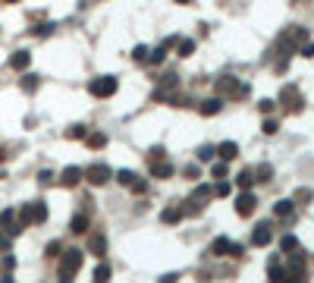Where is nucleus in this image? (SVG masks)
I'll list each match as a JSON object with an SVG mask.
<instances>
[{
    "label": "nucleus",
    "instance_id": "f257e3e1",
    "mask_svg": "<svg viewBox=\"0 0 314 283\" xmlns=\"http://www.w3.org/2000/svg\"><path fill=\"white\" fill-rule=\"evenodd\" d=\"M79 268H82V252H79V249H69V252L63 255V261H60V280H69Z\"/></svg>",
    "mask_w": 314,
    "mask_h": 283
},
{
    "label": "nucleus",
    "instance_id": "f03ea898",
    "mask_svg": "<svg viewBox=\"0 0 314 283\" xmlns=\"http://www.w3.org/2000/svg\"><path fill=\"white\" fill-rule=\"evenodd\" d=\"M44 217H47V208H44L41 201H32V204H25L22 211H19V220H22L25 226H28V223H41Z\"/></svg>",
    "mask_w": 314,
    "mask_h": 283
},
{
    "label": "nucleus",
    "instance_id": "7ed1b4c3",
    "mask_svg": "<svg viewBox=\"0 0 314 283\" xmlns=\"http://www.w3.org/2000/svg\"><path fill=\"white\" fill-rule=\"evenodd\" d=\"M113 91H117V79H110V75H104V79H95V82H91V94H98V98H110Z\"/></svg>",
    "mask_w": 314,
    "mask_h": 283
},
{
    "label": "nucleus",
    "instance_id": "20e7f679",
    "mask_svg": "<svg viewBox=\"0 0 314 283\" xmlns=\"http://www.w3.org/2000/svg\"><path fill=\"white\" fill-rule=\"evenodd\" d=\"M88 179L95 183V186H104V183L110 179V170H107L104 164H95V167H88Z\"/></svg>",
    "mask_w": 314,
    "mask_h": 283
},
{
    "label": "nucleus",
    "instance_id": "39448f33",
    "mask_svg": "<svg viewBox=\"0 0 314 283\" xmlns=\"http://www.w3.org/2000/svg\"><path fill=\"white\" fill-rule=\"evenodd\" d=\"M273 239V230H270V223H261L258 226V233L251 236V245H267Z\"/></svg>",
    "mask_w": 314,
    "mask_h": 283
},
{
    "label": "nucleus",
    "instance_id": "423d86ee",
    "mask_svg": "<svg viewBox=\"0 0 314 283\" xmlns=\"http://www.w3.org/2000/svg\"><path fill=\"white\" fill-rule=\"evenodd\" d=\"M254 204H258V201H254V195H248V192H245V195H239V208H236V211L242 214V217H248V214L254 211Z\"/></svg>",
    "mask_w": 314,
    "mask_h": 283
},
{
    "label": "nucleus",
    "instance_id": "0eeeda50",
    "mask_svg": "<svg viewBox=\"0 0 314 283\" xmlns=\"http://www.w3.org/2000/svg\"><path fill=\"white\" fill-rule=\"evenodd\" d=\"M82 176H85V173H82L79 167H66V170H63V183H66V186H76Z\"/></svg>",
    "mask_w": 314,
    "mask_h": 283
},
{
    "label": "nucleus",
    "instance_id": "6e6552de",
    "mask_svg": "<svg viewBox=\"0 0 314 283\" xmlns=\"http://www.w3.org/2000/svg\"><path fill=\"white\" fill-rule=\"evenodd\" d=\"M170 173H173V167L163 164L160 158H154V164H151V176H170Z\"/></svg>",
    "mask_w": 314,
    "mask_h": 283
},
{
    "label": "nucleus",
    "instance_id": "1a4fd4ad",
    "mask_svg": "<svg viewBox=\"0 0 314 283\" xmlns=\"http://www.w3.org/2000/svg\"><path fill=\"white\" fill-rule=\"evenodd\" d=\"M28 60H32V57H28L25 50H16V54H13V60H10V66H13V69H25V66H28Z\"/></svg>",
    "mask_w": 314,
    "mask_h": 283
},
{
    "label": "nucleus",
    "instance_id": "9d476101",
    "mask_svg": "<svg viewBox=\"0 0 314 283\" xmlns=\"http://www.w3.org/2000/svg\"><path fill=\"white\" fill-rule=\"evenodd\" d=\"M211 252H214V255H223V252H233V242H230L226 236H220V239H217V242L211 245Z\"/></svg>",
    "mask_w": 314,
    "mask_h": 283
},
{
    "label": "nucleus",
    "instance_id": "9b49d317",
    "mask_svg": "<svg viewBox=\"0 0 314 283\" xmlns=\"http://www.w3.org/2000/svg\"><path fill=\"white\" fill-rule=\"evenodd\" d=\"M239 155V148H236V142H223V145H220V158H223V161H233Z\"/></svg>",
    "mask_w": 314,
    "mask_h": 283
},
{
    "label": "nucleus",
    "instance_id": "f8f14e48",
    "mask_svg": "<svg viewBox=\"0 0 314 283\" xmlns=\"http://www.w3.org/2000/svg\"><path fill=\"white\" fill-rule=\"evenodd\" d=\"M85 226H88V217H85V214L72 217V233H85Z\"/></svg>",
    "mask_w": 314,
    "mask_h": 283
},
{
    "label": "nucleus",
    "instance_id": "ddd939ff",
    "mask_svg": "<svg viewBox=\"0 0 314 283\" xmlns=\"http://www.w3.org/2000/svg\"><path fill=\"white\" fill-rule=\"evenodd\" d=\"M254 179H258V176H254V170H242V173H239V186H242V189H248Z\"/></svg>",
    "mask_w": 314,
    "mask_h": 283
},
{
    "label": "nucleus",
    "instance_id": "4468645a",
    "mask_svg": "<svg viewBox=\"0 0 314 283\" xmlns=\"http://www.w3.org/2000/svg\"><path fill=\"white\" fill-rule=\"evenodd\" d=\"M273 214L289 217V214H292V201H280V204H273Z\"/></svg>",
    "mask_w": 314,
    "mask_h": 283
},
{
    "label": "nucleus",
    "instance_id": "2eb2a0df",
    "mask_svg": "<svg viewBox=\"0 0 314 283\" xmlns=\"http://www.w3.org/2000/svg\"><path fill=\"white\" fill-rule=\"evenodd\" d=\"M182 211H176V208H170V211H163V223H179Z\"/></svg>",
    "mask_w": 314,
    "mask_h": 283
},
{
    "label": "nucleus",
    "instance_id": "dca6fc26",
    "mask_svg": "<svg viewBox=\"0 0 314 283\" xmlns=\"http://www.w3.org/2000/svg\"><path fill=\"white\" fill-rule=\"evenodd\" d=\"M135 179H138V176L132 173V170H120V183H123V186H132Z\"/></svg>",
    "mask_w": 314,
    "mask_h": 283
},
{
    "label": "nucleus",
    "instance_id": "f3484780",
    "mask_svg": "<svg viewBox=\"0 0 314 283\" xmlns=\"http://www.w3.org/2000/svg\"><path fill=\"white\" fill-rule=\"evenodd\" d=\"M220 110V101L214 98V101H205V107H201V113H208V117H211V113H217Z\"/></svg>",
    "mask_w": 314,
    "mask_h": 283
},
{
    "label": "nucleus",
    "instance_id": "a211bd4d",
    "mask_svg": "<svg viewBox=\"0 0 314 283\" xmlns=\"http://www.w3.org/2000/svg\"><path fill=\"white\" fill-rule=\"evenodd\" d=\"M192 50H195V41H179V54L182 57H189Z\"/></svg>",
    "mask_w": 314,
    "mask_h": 283
},
{
    "label": "nucleus",
    "instance_id": "6ab92c4d",
    "mask_svg": "<svg viewBox=\"0 0 314 283\" xmlns=\"http://www.w3.org/2000/svg\"><path fill=\"white\" fill-rule=\"evenodd\" d=\"M95 277H98V280H107V277H110V268H107V264H98V268H95Z\"/></svg>",
    "mask_w": 314,
    "mask_h": 283
},
{
    "label": "nucleus",
    "instance_id": "aec40b11",
    "mask_svg": "<svg viewBox=\"0 0 314 283\" xmlns=\"http://www.w3.org/2000/svg\"><path fill=\"white\" fill-rule=\"evenodd\" d=\"M104 236H91V249H95V252H104Z\"/></svg>",
    "mask_w": 314,
    "mask_h": 283
},
{
    "label": "nucleus",
    "instance_id": "412c9836",
    "mask_svg": "<svg viewBox=\"0 0 314 283\" xmlns=\"http://www.w3.org/2000/svg\"><path fill=\"white\" fill-rule=\"evenodd\" d=\"M163 57H167V50H163V47H157V50L151 54V63H163Z\"/></svg>",
    "mask_w": 314,
    "mask_h": 283
},
{
    "label": "nucleus",
    "instance_id": "4be33fe9",
    "mask_svg": "<svg viewBox=\"0 0 314 283\" xmlns=\"http://www.w3.org/2000/svg\"><path fill=\"white\" fill-rule=\"evenodd\" d=\"M35 85H38V82H35V75H25V79H22V88H25V91H35Z\"/></svg>",
    "mask_w": 314,
    "mask_h": 283
},
{
    "label": "nucleus",
    "instance_id": "5701e85b",
    "mask_svg": "<svg viewBox=\"0 0 314 283\" xmlns=\"http://www.w3.org/2000/svg\"><path fill=\"white\" fill-rule=\"evenodd\" d=\"M104 142H107L104 136H91V139H88V145H91V148H104Z\"/></svg>",
    "mask_w": 314,
    "mask_h": 283
},
{
    "label": "nucleus",
    "instance_id": "b1692460",
    "mask_svg": "<svg viewBox=\"0 0 314 283\" xmlns=\"http://www.w3.org/2000/svg\"><path fill=\"white\" fill-rule=\"evenodd\" d=\"M85 136V126H72L69 129V139H82Z\"/></svg>",
    "mask_w": 314,
    "mask_h": 283
},
{
    "label": "nucleus",
    "instance_id": "393cba45",
    "mask_svg": "<svg viewBox=\"0 0 314 283\" xmlns=\"http://www.w3.org/2000/svg\"><path fill=\"white\" fill-rule=\"evenodd\" d=\"M276 129H280V123H276V120H267V123H264V132H270V136H273Z\"/></svg>",
    "mask_w": 314,
    "mask_h": 283
},
{
    "label": "nucleus",
    "instance_id": "a878e982",
    "mask_svg": "<svg viewBox=\"0 0 314 283\" xmlns=\"http://www.w3.org/2000/svg\"><path fill=\"white\" fill-rule=\"evenodd\" d=\"M283 249H286V252L295 249V236H286V239H283Z\"/></svg>",
    "mask_w": 314,
    "mask_h": 283
},
{
    "label": "nucleus",
    "instance_id": "bb28decb",
    "mask_svg": "<svg viewBox=\"0 0 314 283\" xmlns=\"http://www.w3.org/2000/svg\"><path fill=\"white\" fill-rule=\"evenodd\" d=\"M211 155H214V148H201V151H198L201 161H211Z\"/></svg>",
    "mask_w": 314,
    "mask_h": 283
},
{
    "label": "nucleus",
    "instance_id": "cd10ccee",
    "mask_svg": "<svg viewBox=\"0 0 314 283\" xmlns=\"http://www.w3.org/2000/svg\"><path fill=\"white\" fill-rule=\"evenodd\" d=\"M214 176H226V161H223V164H217V167H214Z\"/></svg>",
    "mask_w": 314,
    "mask_h": 283
},
{
    "label": "nucleus",
    "instance_id": "c85d7f7f",
    "mask_svg": "<svg viewBox=\"0 0 314 283\" xmlns=\"http://www.w3.org/2000/svg\"><path fill=\"white\" fill-rule=\"evenodd\" d=\"M217 195H230V183H217Z\"/></svg>",
    "mask_w": 314,
    "mask_h": 283
},
{
    "label": "nucleus",
    "instance_id": "c756f323",
    "mask_svg": "<svg viewBox=\"0 0 314 283\" xmlns=\"http://www.w3.org/2000/svg\"><path fill=\"white\" fill-rule=\"evenodd\" d=\"M0 161H4V151H0Z\"/></svg>",
    "mask_w": 314,
    "mask_h": 283
},
{
    "label": "nucleus",
    "instance_id": "7c9ffc66",
    "mask_svg": "<svg viewBox=\"0 0 314 283\" xmlns=\"http://www.w3.org/2000/svg\"><path fill=\"white\" fill-rule=\"evenodd\" d=\"M0 245H4V236H0Z\"/></svg>",
    "mask_w": 314,
    "mask_h": 283
}]
</instances>
